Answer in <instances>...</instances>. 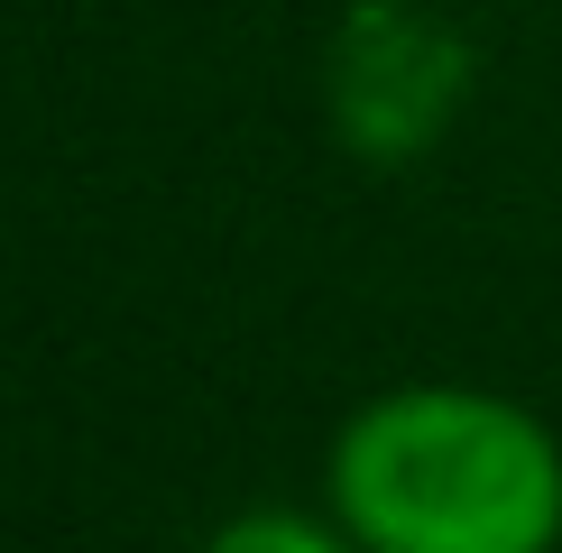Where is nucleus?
Returning a JSON list of instances; mask_svg holds the SVG:
<instances>
[{
  "label": "nucleus",
  "mask_w": 562,
  "mask_h": 553,
  "mask_svg": "<svg viewBox=\"0 0 562 553\" xmlns=\"http://www.w3.org/2000/svg\"><path fill=\"white\" fill-rule=\"evenodd\" d=\"M333 517L360 553H553L562 443L488 387H387L333 433Z\"/></svg>",
  "instance_id": "obj_1"
},
{
  "label": "nucleus",
  "mask_w": 562,
  "mask_h": 553,
  "mask_svg": "<svg viewBox=\"0 0 562 553\" xmlns=\"http://www.w3.org/2000/svg\"><path fill=\"white\" fill-rule=\"evenodd\" d=\"M203 553H360V544H350L341 517L323 526V517H295V507H249V517H231Z\"/></svg>",
  "instance_id": "obj_2"
}]
</instances>
